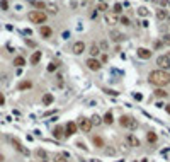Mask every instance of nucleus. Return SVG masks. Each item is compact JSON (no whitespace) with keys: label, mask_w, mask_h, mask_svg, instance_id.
Returning <instances> with one entry per match:
<instances>
[{"label":"nucleus","mask_w":170,"mask_h":162,"mask_svg":"<svg viewBox=\"0 0 170 162\" xmlns=\"http://www.w3.org/2000/svg\"><path fill=\"white\" fill-rule=\"evenodd\" d=\"M148 80L153 85H158V87H163V85L170 84V73L167 70H153L148 75Z\"/></svg>","instance_id":"f257e3e1"},{"label":"nucleus","mask_w":170,"mask_h":162,"mask_svg":"<svg viewBox=\"0 0 170 162\" xmlns=\"http://www.w3.org/2000/svg\"><path fill=\"white\" fill-rule=\"evenodd\" d=\"M27 17H29V21L34 22V24H42V22H46L48 16L42 10H32V12L27 14Z\"/></svg>","instance_id":"f03ea898"},{"label":"nucleus","mask_w":170,"mask_h":162,"mask_svg":"<svg viewBox=\"0 0 170 162\" xmlns=\"http://www.w3.org/2000/svg\"><path fill=\"white\" fill-rule=\"evenodd\" d=\"M119 123H121V126H124V128H131V130H134V128L138 126L136 119L133 118V116H129V114H123L121 118H119Z\"/></svg>","instance_id":"7ed1b4c3"},{"label":"nucleus","mask_w":170,"mask_h":162,"mask_svg":"<svg viewBox=\"0 0 170 162\" xmlns=\"http://www.w3.org/2000/svg\"><path fill=\"white\" fill-rule=\"evenodd\" d=\"M76 128H80L83 133H89L90 130H92V123H90V119H87V118H80V119H78Z\"/></svg>","instance_id":"20e7f679"},{"label":"nucleus","mask_w":170,"mask_h":162,"mask_svg":"<svg viewBox=\"0 0 170 162\" xmlns=\"http://www.w3.org/2000/svg\"><path fill=\"white\" fill-rule=\"evenodd\" d=\"M157 65L160 67V70H167V68L170 67V58L167 55H162L157 58Z\"/></svg>","instance_id":"39448f33"},{"label":"nucleus","mask_w":170,"mask_h":162,"mask_svg":"<svg viewBox=\"0 0 170 162\" xmlns=\"http://www.w3.org/2000/svg\"><path fill=\"white\" fill-rule=\"evenodd\" d=\"M87 67H89L92 72H97V70H100V62L95 58H89L87 60Z\"/></svg>","instance_id":"423d86ee"},{"label":"nucleus","mask_w":170,"mask_h":162,"mask_svg":"<svg viewBox=\"0 0 170 162\" xmlns=\"http://www.w3.org/2000/svg\"><path fill=\"white\" fill-rule=\"evenodd\" d=\"M72 51L75 53V55H82V53L85 51V43L83 41H76L75 44H73Z\"/></svg>","instance_id":"0eeeda50"},{"label":"nucleus","mask_w":170,"mask_h":162,"mask_svg":"<svg viewBox=\"0 0 170 162\" xmlns=\"http://www.w3.org/2000/svg\"><path fill=\"white\" fill-rule=\"evenodd\" d=\"M126 142H127L129 147H140V140H138L133 133H127V135H126Z\"/></svg>","instance_id":"6e6552de"},{"label":"nucleus","mask_w":170,"mask_h":162,"mask_svg":"<svg viewBox=\"0 0 170 162\" xmlns=\"http://www.w3.org/2000/svg\"><path fill=\"white\" fill-rule=\"evenodd\" d=\"M39 34H41L42 38H51L53 31H51V27H48V26H41V27H39Z\"/></svg>","instance_id":"1a4fd4ad"},{"label":"nucleus","mask_w":170,"mask_h":162,"mask_svg":"<svg viewBox=\"0 0 170 162\" xmlns=\"http://www.w3.org/2000/svg\"><path fill=\"white\" fill-rule=\"evenodd\" d=\"M65 135H73V133H76V123H73V121H70V123L65 126Z\"/></svg>","instance_id":"9d476101"},{"label":"nucleus","mask_w":170,"mask_h":162,"mask_svg":"<svg viewBox=\"0 0 170 162\" xmlns=\"http://www.w3.org/2000/svg\"><path fill=\"white\" fill-rule=\"evenodd\" d=\"M138 56L143 58V60H148L150 56H151V51L146 50V48H140V50H138Z\"/></svg>","instance_id":"9b49d317"},{"label":"nucleus","mask_w":170,"mask_h":162,"mask_svg":"<svg viewBox=\"0 0 170 162\" xmlns=\"http://www.w3.org/2000/svg\"><path fill=\"white\" fill-rule=\"evenodd\" d=\"M12 143H14V147H15V149L19 150L21 153H24V155H29V150H25L24 147L21 145V142H19V140H15V138H14V140H12Z\"/></svg>","instance_id":"f8f14e48"},{"label":"nucleus","mask_w":170,"mask_h":162,"mask_svg":"<svg viewBox=\"0 0 170 162\" xmlns=\"http://www.w3.org/2000/svg\"><path fill=\"white\" fill-rule=\"evenodd\" d=\"M117 16L116 14H106V22L107 24H110V26H114V24H117Z\"/></svg>","instance_id":"ddd939ff"},{"label":"nucleus","mask_w":170,"mask_h":162,"mask_svg":"<svg viewBox=\"0 0 170 162\" xmlns=\"http://www.w3.org/2000/svg\"><path fill=\"white\" fill-rule=\"evenodd\" d=\"M41 51H34L32 56H31V65H38L39 62H41Z\"/></svg>","instance_id":"4468645a"},{"label":"nucleus","mask_w":170,"mask_h":162,"mask_svg":"<svg viewBox=\"0 0 170 162\" xmlns=\"http://www.w3.org/2000/svg\"><path fill=\"white\" fill-rule=\"evenodd\" d=\"M65 128H61V126H56L55 130H53V135H55V138H58V140H61L65 136Z\"/></svg>","instance_id":"2eb2a0df"},{"label":"nucleus","mask_w":170,"mask_h":162,"mask_svg":"<svg viewBox=\"0 0 170 162\" xmlns=\"http://www.w3.org/2000/svg\"><path fill=\"white\" fill-rule=\"evenodd\" d=\"M51 102H53V94H44V96H42V104H44V106H49Z\"/></svg>","instance_id":"dca6fc26"},{"label":"nucleus","mask_w":170,"mask_h":162,"mask_svg":"<svg viewBox=\"0 0 170 162\" xmlns=\"http://www.w3.org/2000/svg\"><path fill=\"white\" fill-rule=\"evenodd\" d=\"M53 162H68L66 153H56V155H55V160H53Z\"/></svg>","instance_id":"f3484780"},{"label":"nucleus","mask_w":170,"mask_h":162,"mask_svg":"<svg viewBox=\"0 0 170 162\" xmlns=\"http://www.w3.org/2000/svg\"><path fill=\"white\" fill-rule=\"evenodd\" d=\"M102 121H104V123H107V125H110L112 121H114V119H112V113H109V111H107L106 114H104V119H102Z\"/></svg>","instance_id":"a211bd4d"},{"label":"nucleus","mask_w":170,"mask_h":162,"mask_svg":"<svg viewBox=\"0 0 170 162\" xmlns=\"http://www.w3.org/2000/svg\"><path fill=\"white\" fill-rule=\"evenodd\" d=\"M14 65H15V67H24V65H25V60L22 58V56H17V58L14 60Z\"/></svg>","instance_id":"6ab92c4d"},{"label":"nucleus","mask_w":170,"mask_h":162,"mask_svg":"<svg viewBox=\"0 0 170 162\" xmlns=\"http://www.w3.org/2000/svg\"><path fill=\"white\" fill-rule=\"evenodd\" d=\"M99 53H100L99 46H97V44H92V46H90V55H92V58H93V56H97Z\"/></svg>","instance_id":"aec40b11"},{"label":"nucleus","mask_w":170,"mask_h":162,"mask_svg":"<svg viewBox=\"0 0 170 162\" xmlns=\"http://www.w3.org/2000/svg\"><path fill=\"white\" fill-rule=\"evenodd\" d=\"M167 16H168V12H167V10H163V9H160V10H158V12H157V17H158V19H160V21H163V19H167Z\"/></svg>","instance_id":"412c9836"},{"label":"nucleus","mask_w":170,"mask_h":162,"mask_svg":"<svg viewBox=\"0 0 170 162\" xmlns=\"http://www.w3.org/2000/svg\"><path fill=\"white\" fill-rule=\"evenodd\" d=\"M146 140H148L150 143H155V142H157V135H155L153 132H150L148 135H146Z\"/></svg>","instance_id":"4be33fe9"},{"label":"nucleus","mask_w":170,"mask_h":162,"mask_svg":"<svg viewBox=\"0 0 170 162\" xmlns=\"http://www.w3.org/2000/svg\"><path fill=\"white\" fill-rule=\"evenodd\" d=\"M90 123H92V125H95V126H99V125L102 123V119L99 118L97 114H93V116H92V119H90Z\"/></svg>","instance_id":"5701e85b"},{"label":"nucleus","mask_w":170,"mask_h":162,"mask_svg":"<svg viewBox=\"0 0 170 162\" xmlns=\"http://www.w3.org/2000/svg\"><path fill=\"white\" fill-rule=\"evenodd\" d=\"M110 36L114 38V41H121V39L124 38L123 34H121V33H117V31H112V34H110Z\"/></svg>","instance_id":"b1692460"},{"label":"nucleus","mask_w":170,"mask_h":162,"mask_svg":"<svg viewBox=\"0 0 170 162\" xmlns=\"http://www.w3.org/2000/svg\"><path fill=\"white\" fill-rule=\"evenodd\" d=\"M93 145H97V147H104V140H102L100 136H93Z\"/></svg>","instance_id":"393cba45"},{"label":"nucleus","mask_w":170,"mask_h":162,"mask_svg":"<svg viewBox=\"0 0 170 162\" xmlns=\"http://www.w3.org/2000/svg\"><path fill=\"white\" fill-rule=\"evenodd\" d=\"M56 68H58V62H51V63L48 65V72H55Z\"/></svg>","instance_id":"a878e982"},{"label":"nucleus","mask_w":170,"mask_h":162,"mask_svg":"<svg viewBox=\"0 0 170 162\" xmlns=\"http://www.w3.org/2000/svg\"><path fill=\"white\" fill-rule=\"evenodd\" d=\"M138 14H140L141 17H146V16H148V9H146V7H140V9H138Z\"/></svg>","instance_id":"bb28decb"},{"label":"nucleus","mask_w":170,"mask_h":162,"mask_svg":"<svg viewBox=\"0 0 170 162\" xmlns=\"http://www.w3.org/2000/svg\"><path fill=\"white\" fill-rule=\"evenodd\" d=\"M155 96H157V97H167V92L163 89H157L155 90Z\"/></svg>","instance_id":"cd10ccee"},{"label":"nucleus","mask_w":170,"mask_h":162,"mask_svg":"<svg viewBox=\"0 0 170 162\" xmlns=\"http://www.w3.org/2000/svg\"><path fill=\"white\" fill-rule=\"evenodd\" d=\"M34 5L39 9V10H42V9H46V4L44 2H39V0H34Z\"/></svg>","instance_id":"c85d7f7f"},{"label":"nucleus","mask_w":170,"mask_h":162,"mask_svg":"<svg viewBox=\"0 0 170 162\" xmlns=\"http://www.w3.org/2000/svg\"><path fill=\"white\" fill-rule=\"evenodd\" d=\"M31 85H32V84H31V82L29 80H27V82H21V84H19V89H29V87H31Z\"/></svg>","instance_id":"c756f323"},{"label":"nucleus","mask_w":170,"mask_h":162,"mask_svg":"<svg viewBox=\"0 0 170 162\" xmlns=\"http://www.w3.org/2000/svg\"><path fill=\"white\" fill-rule=\"evenodd\" d=\"M46 7L49 9L51 14H56V12H58V7H56V5H53V4H46Z\"/></svg>","instance_id":"7c9ffc66"},{"label":"nucleus","mask_w":170,"mask_h":162,"mask_svg":"<svg viewBox=\"0 0 170 162\" xmlns=\"http://www.w3.org/2000/svg\"><path fill=\"white\" fill-rule=\"evenodd\" d=\"M162 43H163V44H167V46H170V34H165V36L162 38Z\"/></svg>","instance_id":"2f4dec72"},{"label":"nucleus","mask_w":170,"mask_h":162,"mask_svg":"<svg viewBox=\"0 0 170 162\" xmlns=\"http://www.w3.org/2000/svg\"><path fill=\"white\" fill-rule=\"evenodd\" d=\"M121 10H123V5H121V4H116V5H114V14L117 16V14L121 12Z\"/></svg>","instance_id":"473e14b6"},{"label":"nucleus","mask_w":170,"mask_h":162,"mask_svg":"<svg viewBox=\"0 0 170 162\" xmlns=\"http://www.w3.org/2000/svg\"><path fill=\"white\" fill-rule=\"evenodd\" d=\"M0 7H2V10H7V9H8V2H7V0H2V2H0Z\"/></svg>","instance_id":"72a5a7b5"},{"label":"nucleus","mask_w":170,"mask_h":162,"mask_svg":"<svg viewBox=\"0 0 170 162\" xmlns=\"http://www.w3.org/2000/svg\"><path fill=\"white\" fill-rule=\"evenodd\" d=\"M121 24H124V26H129V19H127V17H121Z\"/></svg>","instance_id":"f704fd0d"},{"label":"nucleus","mask_w":170,"mask_h":162,"mask_svg":"<svg viewBox=\"0 0 170 162\" xmlns=\"http://www.w3.org/2000/svg\"><path fill=\"white\" fill-rule=\"evenodd\" d=\"M99 10H107V4L100 2V4H99Z\"/></svg>","instance_id":"c9c22d12"},{"label":"nucleus","mask_w":170,"mask_h":162,"mask_svg":"<svg viewBox=\"0 0 170 162\" xmlns=\"http://www.w3.org/2000/svg\"><path fill=\"white\" fill-rule=\"evenodd\" d=\"M36 153H38V157H44V155H46V153H44V150H38Z\"/></svg>","instance_id":"e433bc0d"},{"label":"nucleus","mask_w":170,"mask_h":162,"mask_svg":"<svg viewBox=\"0 0 170 162\" xmlns=\"http://www.w3.org/2000/svg\"><path fill=\"white\" fill-rule=\"evenodd\" d=\"M58 85H63V75H58Z\"/></svg>","instance_id":"4c0bfd02"},{"label":"nucleus","mask_w":170,"mask_h":162,"mask_svg":"<svg viewBox=\"0 0 170 162\" xmlns=\"http://www.w3.org/2000/svg\"><path fill=\"white\" fill-rule=\"evenodd\" d=\"M160 4L163 5V7H168V0H160Z\"/></svg>","instance_id":"58836bf2"},{"label":"nucleus","mask_w":170,"mask_h":162,"mask_svg":"<svg viewBox=\"0 0 170 162\" xmlns=\"http://www.w3.org/2000/svg\"><path fill=\"white\" fill-rule=\"evenodd\" d=\"M4 102H5V97H4V96H2V94H0V106H2Z\"/></svg>","instance_id":"ea45409f"},{"label":"nucleus","mask_w":170,"mask_h":162,"mask_svg":"<svg viewBox=\"0 0 170 162\" xmlns=\"http://www.w3.org/2000/svg\"><path fill=\"white\" fill-rule=\"evenodd\" d=\"M165 109H167V113H170V104H167V107H165Z\"/></svg>","instance_id":"a19ab883"}]
</instances>
